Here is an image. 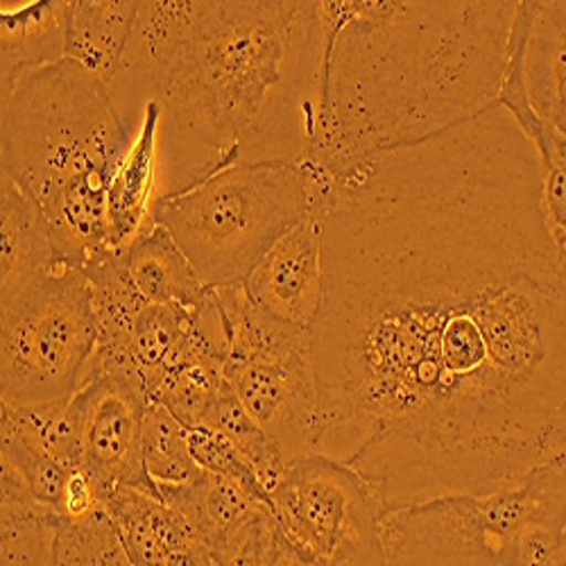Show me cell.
Here are the masks:
<instances>
[{
  "label": "cell",
  "mask_w": 566,
  "mask_h": 566,
  "mask_svg": "<svg viewBox=\"0 0 566 566\" xmlns=\"http://www.w3.org/2000/svg\"><path fill=\"white\" fill-rule=\"evenodd\" d=\"M524 73L535 114L566 134V36L542 21L537 10L526 43Z\"/></svg>",
  "instance_id": "obj_19"
},
{
  "label": "cell",
  "mask_w": 566,
  "mask_h": 566,
  "mask_svg": "<svg viewBox=\"0 0 566 566\" xmlns=\"http://www.w3.org/2000/svg\"><path fill=\"white\" fill-rule=\"evenodd\" d=\"M537 14L542 21H546L566 36V0H551V3L537 0Z\"/></svg>",
  "instance_id": "obj_28"
},
{
  "label": "cell",
  "mask_w": 566,
  "mask_h": 566,
  "mask_svg": "<svg viewBox=\"0 0 566 566\" xmlns=\"http://www.w3.org/2000/svg\"><path fill=\"white\" fill-rule=\"evenodd\" d=\"M200 429H213L239 447V451L256 469L261 485L270 499V492L276 488L289 460L281 453L276 442L248 415V410L229 386L209 408Z\"/></svg>",
  "instance_id": "obj_22"
},
{
  "label": "cell",
  "mask_w": 566,
  "mask_h": 566,
  "mask_svg": "<svg viewBox=\"0 0 566 566\" xmlns=\"http://www.w3.org/2000/svg\"><path fill=\"white\" fill-rule=\"evenodd\" d=\"M123 259L134 291L148 304L191 308L209 293L191 261L161 224L134 241Z\"/></svg>",
  "instance_id": "obj_18"
},
{
  "label": "cell",
  "mask_w": 566,
  "mask_h": 566,
  "mask_svg": "<svg viewBox=\"0 0 566 566\" xmlns=\"http://www.w3.org/2000/svg\"><path fill=\"white\" fill-rule=\"evenodd\" d=\"M138 12V0H71L66 60L112 86L123 66Z\"/></svg>",
  "instance_id": "obj_17"
},
{
  "label": "cell",
  "mask_w": 566,
  "mask_h": 566,
  "mask_svg": "<svg viewBox=\"0 0 566 566\" xmlns=\"http://www.w3.org/2000/svg\"><path fill=\"white\" fill-rule=\"evenodd\" d=\"M66 263L57 250L53 229L36 202L19 184L0 175V295L12 300L43 272Z\"/></svg>",
  "instance_id": "obj_14"
},
{
  "label": "cell",
  "mask_w": 566,
  "mask_h": 566,
  "mask_svg": "<svg viewBox=\"0 0 566 566\" xmlns=\"http://www.w3.org/2000/svg\"><path fill=\"white\" fill-rule=\"evenodd\" d=\"M315 213L319 453L386 514L566 455V250L510 112L358 164Z\"/></svg>",
  "instance_id": "obj_1"
},
{
  "label": "cell",
  "mask_w": 566,
  "mask_h": 566,
  "mask_svg": "<svg viewBox=\"0 0 566 566\" xmlns=\"http://www.w3.org/2000/svg\"><path fill=\"white\" fill-rule=\"evenodd\" d=\"M191 429L161 403H150L144 417V462L155 485H181L202 474L188 444Z\"/></svg>",
  "instance_id": "obj_23"
},
{
  "label": "cell",
  "mask_w": 566,
  "mask_h": 566,
  "mask_svg": "<svg viewBox=\"0 0 566 566\" xmlns=\"http://www.w3.org/2000/svg\"><path fill=\"white\" fill-rule=\"evenodd\" d=\"M132 138L112 88L71 60L3 93V175L36 202L69 265L112 252L107 196Z\"/></svg>",
  "instance_id": "obj_4"
},
{
  "label": "cell",
  "mask_w": 566,
  "mask_h": 566,
  "mask_svg": "<svg viewBox=\"0 0 566 566\" xmlns=\"http://www.w3.org/2000/svg\"><path fill=\"white\" fill-rule=\"evenodd\" d=\"M103 505L134 566H216L209 546L159 494L127 488Z\"/></svg>",
  "instance_id": "obj_12"
},
{
  "label": "cell",
  "mask_w": 566,
  "mask_h": 566,
  "mask_svg": "<svg viewBox=\"0 0 566 566\" xmlns=\"http://www.w3.org/2000/svg\"><path fill=\"white\" fill-rule=\"evenodd\" d=\"M77 417L80 469L101 501L118 490L157 492L144 462L148 397L114 376H96L71 397Z\"/></svg>",
  "instance_id": "obj_10"
},
{
  "label": "cell",
  "mask_w": 566,
  "mask_h": 566,
  "mask_svg": "<svg viewBox=\"0 0 566 566\" xmlns=\"http://www.w3.org/2000/svg\"><path fill=\"white\" fill-rule=\"evenodd\" d=\"M272 566H311V564H306L300 555H295L286 544H281V548H279V553H276Z\"/></svg>",
  "instance_id": "obj_29"
},
{
  "label": "cell",
  "mask_w": 566,
  "mask_h": 566,
  "mask_svg": "<svg viewBox=\"0 0 566 566\" xmlns=\"http://www.w3.org/2000/svg\"><path fill=\"white\" fill-rule=\"evenodd\" d=\"M53 566H134L123 539L103 505L84 522L60 518L53 546Z\"/></svg>",
  "instance_id": "obj_24"
},
{
  "label": "cell",
  "mask_w": 566,
  "mask_h": 566,
  "mask_svg": "<svg viewBox=\"0 0 566 566\" xmlns=\"http://www.w3.org/2000/svg\"><path fill=\"white\" fill-rule=\"evenodd\" d=\"M566 528V455L488 494H453L384 516L386 566H512L522 544Z\"/></svg>",
  "instance_id": "obj_6"
},
{
  "label": "cell",
  "mask_w": 566,
  "mask_h": 566,
  "mask_svg": "<svg viewBox=\"0 0 566 566\" xmlns=\"http://www.w3.org/2000/svg\"><path fill=\"white\" fill-rule=\"evenodd\" d=\"M283 539L272 512L235 533L218 553L216 566H272Z\"/></svg>",
  "instance_id": "obj_27"
},
{
  "label": "cell",
  "mask_w": 566,
  "mask_h": 566,
  "mask_svg": "<svg viewBox=\"0 0 566 566\" xmlns=\"http://www.w3.org/2000/svg\"><path fill=\"white\" fill-rule=\"evenodd\" d=\"M155 488L164 503L179 512L209 546L213 559L235 533L272 512L270 503L256 492L235 481L207 474V471L181 485L159 483Z\"/></svg>",
  "instance_id": "obj_15"
},
{
  "label": "cell",
  "mask_w": 566,
  "mask_h": 566,
  "mask_svg": "<svg viewBox=\"0 0 566 566\" xmlns=\"http://www.w3.org/2000/svg\"><path fill=\"white\" fill-rule=\"evenodd\" d=\"M319 0H153L112 96L134 136L157 103L159 200L239 164H302L317 120Z\"/></svg>",
  "instance_id": "obj_2"
},
{
  "label": "cell",
  "mask_w": 566,
  "mask_h": 566,
  "mask_svg": "<svg viewBox=\"0 0 566 566\" xmlns=\"http://www.w3.org/2000/svg\"><path fill=\"white\" fill-rule=\"evenodd\" d=\"M0 403L71 399L98 349V319L82 268L62 263L0 302Z\"/></svg>",
  "instance_id": "obj_7"
},
{
  "label": "cell",
  "mask_w": 566,
  "mask_h": 566,
  "mask_svg": "<svg viewBox=\"0 0 566 566\" xmlns=\"http://www.w3.org/2000/svg\"><path fill=\"white\" fill-rule=\"evenodd\" d=\"M188 444H191V455L196 464L202 471H207V474H216V476L241 483L270 503L256 469L227 436L213 429H191V433H188Z\"/></svg>",
  "instance_id": "obj_26"
},
{
  "label": "cell",
  "mask_w": 566,
  "mask_h": 566,
  "mask_svg": "<svg viewBox=\"0 0 566 566\" xmlns=\"http://www.w3.org/2000/svg\"><path fill=\"white\" fill-rule=\"evenodd\" d=\"M276 531L311 566H386V510L358 471L319 451L283 469L270 492Z\"/></svg>",
  "instance_id": "obj_9"
},
{
  "label": "cell",
  "mask_w": 566,
  "mask_h": 566,
  "mask_svg": "<svg viewBox=\"0 0 566 566\" xmlns=\"http://www.w3.org/2000/svg\"><path fill=\"white\" fill-rule=\"evenodd\" d=\"M531 144L539 159L546 222L555 243L566 250V134L544 125Z\"/></svg>",
  "instance_id": "obj_25"
},
{
  "label": "cell",
  "mask_w": 566,
  "mask_h": 566,
  "mask_svg": "<svg viewBox=\"0 0 566 566\" xmlns=\"http://www.w3.org/2000/svg\"><path fill=\"white\" fill-rule=\"evenodd\" d=\"M516 3L319 0L317 120L302 166L340 177L499 105Z\"/></svg>",
  "instance_id": "obj_3"
},
{
  "label": "cell",
  "mask_w": 566,
  "mask_h": 566,
  "mask_svg": "<svg viewBox=\"0 0 566 566\" xmlns=\"http://www.w3.org/2000/svg\"><path fill=\"white\" fill-rule=\"evenodd\" d=\"M313 216L308 172L295 161L239 164L155 205V224L209 291L241 286L291 229Z\"/></svg>",
  "instance_id": "obj_5"
},
{
  "label": "cell",
  "mask_w": 566,
  "mask_h": 566,
  "mask_svg": "<svg viewBox=\"0 0 566 566\" xmlns=\"http://www.w3.org/2000/svg\"><path fill=\"white\" fill-rule=\"evenodd\" d=\"M3 483V566H53L60 516L34 503L23 488Z\"/></svg>",
  "instance_id": "obj_20"
},
{
  "label": "cell",
  "mask_w": 566,
  "mask_h": 566,
  "mask_svg": "<svg viewBox=\"0 0 566 566\" xmlns=\"http://www.w3.org/2000/svg\"><path fill=\"white\" fill-rule=\"evenodd\" d=\"M243 289L261 311L304 332H315L324 308L319 216H308L276 241L250 272Z\"/></svg>",
  "instance_id": "obj_11"
},
{
  "label": "cell",
  "mask_w": 566,
  "mask_h": 566,
  "mask_svg": "<svg viewBox=\"0 0 566 566\" xmlns=\"http://www.w3.org/2000/svg\"><path fill=\"white\" fill-rule=\"evenodd\" d=\"M229 354L224 379L286 460L317 451L319 392L313 332L261 311L241 286L216 289Z\"/></svg>",
  "instance_id": "obj_8"
},
{
  "label": "cell",
  "mask_w": 566,
  "mask_h": 566,
  "mask_svg": "<svg viewBox=\"0 0 566 566\" xmlns=\"http://www.w3.org/2000/svg\"><path fill=\"white\" fill-rule=\"evenodd\" d=\"M186 317L188 308L146 304L132 322L125 345L138 367L140 379H144L150 403L155 401L164 376L181 347Z\"/></svg>",
  "instance_id": "obj_21"
},
{
  "label": "cell",
  "mask_w": 566,
  "mask_h": 566,
  "mask_svg": "<svg viewBox=\"0 0 566 566\" xmlns=\"http://www.w3.org/2000/svg\"><path fill=\"white\" fill-rule=\"evenodd\" d=\"M71 0L3 3L0 10V91L30 71L66 60Z\"/></svg>",
  "instance_id": "obj_16"
},
{
  "label": "cell",
  "mask_w": 566,
  "mask_h": 566,
  "mask_svg": "<svg viewBox=\"0 0 566 566\" xmlns=\"http://www.w3.org/2000/svg\"><path fill=\"white\" fill-rule=\"evenodd\" d=\"M159 105L148 103L140 112L132 146L112 179L107 196L112 252H125L155 227V205L159 200Z\"/></svg>",
  "instance_id": "obj_13"
},
{
  "label": "cell",
  "mask_w": 566,
  "mask_h": 566,
  "mask_svg": "<svg viewBox=\"0 0 566 566\" xmlns=\"http://www.w3.org/2000/svg\"><path fill=\"white\" fill-rule=\"evenodd\" d=\"M544 566H566V528L562 531L555 548L551 551L548 559L544 562Z\"/></svg>",
  "instance_id": "obj_30"
}]
</instances>
